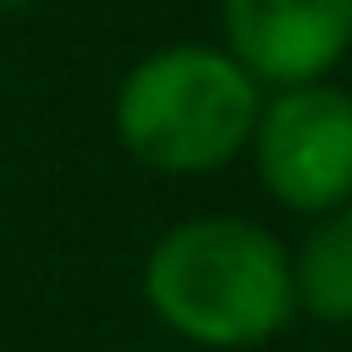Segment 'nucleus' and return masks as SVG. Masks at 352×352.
I'll return each mask as SVG.
<instances>
[{
    "instance_id": "f257e3e1",
    "label": "nucleus",
    "mask_w": 352,
    "mask_h": 352,
    "mask_svg": "<svg viewBox=\"0 0 352 352\" xmlns=\"http://www.w3.org/2000/svg\"><path fill=\"white\" fill-rule=\"evenodd\" d=\"M148 314L209 352H248L297 319L286 242L242 214H192L160 231L143 258Z\"/></svg>"
},
{
    "instance_id": "f03ea898",
    "label": "nucleus",
    "mask_w": 352,
    "mask_h": 352,
    "mask_svg": "<svg viewBox=\"0 0 352 352\" xmlns=\"http://www.w3.org/2000/svg\"><path fill=\"white\" fill-rule=\"evenodd\" d=\"M258 104V77L226 44H165L121 77L110 116L138 165L160 176H209L253 143Z\"/></svg>"
},
{
    "instance_id": "7ed1b4c3",
    "label": "nucleus",
    "mask_w": 352,
    "mask_h": 352,
    "mask_svg": "<svg viewBox=\"0 0 352 352\" xmlns=\"http://www.w3.org/2000/svg\"><path fill=\"white\" fill-rule=\"evenodd\" d=\"M248 148L280 209L324 214L352 204V94L330 77L275 88L258 104Z\"/></svg>"
},
{
    "instance_id": "20e7f679",
    "label": "nucleus",
    "mask_w": 352,
    "mask_h": 352,
    "mask_svg": "<svg viewBox=\"0 0 352 352\" xmlns=\"http://www.w3.org/2000/svg\"><path fill=\"white\" fill-rule=\"evenodd\" d=\"M220 28L258 88L319 82L352 50V0H220Z\"/></svg>"
},
{
    "instance_id": "39448f33",
    "label": "nucleus",
    "mask_w": 352,
    "mask_h": 352,
    "mask_svg": "<svg viewBox=\"0 0 352 352\" xmlns=\"http://www.w3.org/2000/svg\"><path fill=\"white\" fill-rule=\"evenodd\" d=\"M292 292L297 314L319 324H352V204L314 214L292 248Z\"/></svg>"
},
{
    "instance_id": "423d86ee",
    "label": "nucleus",
    "mask_w": 352,
    "mask_h": 352,
    "mask_svg": "<svg viewBox=\"0 0 352 352\" xmlns=\"http://www.w3.org/2000/svg\"><path fill=\"white\" fill-rule=\"evenodd\" d=\"M38 0H0V11H33Z\"/></svg>"
}]
</instances>
